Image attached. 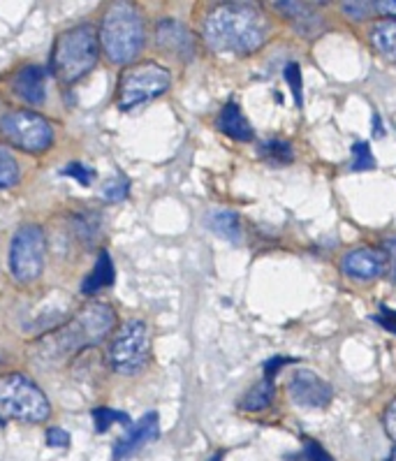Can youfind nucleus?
<instances>
[{
  "label": "nucleus",
  "instance_id": "obj_1",
  "mask_svg": "<svg viewBox=\"0 0 396 461\" xmlns=\"http://www.w3.org/2000/svg\"><path fill=\"white\" fill-rule=\"evenodd\" d=\"M266 22L262 12L248 3L213 7L204 22V40L216 54L248 56L265 44Z\"/></svg>",
  "mask_w": 396,
  "mask_h": 461
},
{
  "label": "nucleus",
  "instance_id": "obj_2",
  "mask_svg": "<svg viewBox=\"0 0 396 461\" xmlns=\"http://www.w3.org/2000/svg\"><path fill=\"white\" fill-rule=\"evenodd\" d=\"M116 313L112 306L103 304V302H93V304L84 306L68 325L51 331L50 337L40 341V348L51 359L66 357V355L84 350L88 346H98L109 331H112Z\"/></svg>",
  "mask_w": 396,
  "mask_h": 461
},
{
  "label": "nucleus",
  "instance_id": "obj_3",
  "mask_svg": "<svg viewBox=\"0 0 396 461\" xmlns=\"http://www.w3.org/2000/svg\"><path fill=\"white\" fill-rule=\"evenodd\" d=\"M100 47L112 63H130L144 47V19L130 3H114L100 23Z\"/></svg>",
  "mask_w": 396,
  "mask_h": 461
},
{
  "label": "nucleus",
  "instance_id": "obj_4",
  "mask_svg": "<svg viewBox=\"0 0 396 461\" xmlns=\"http://www.w3.org/2000/svg\"><path fill=\"white\" fill-rule=\"evenodd\" d=\"M100 56L98 31L91 23L60 33L51 51V68L63 84H75L95 68Z\"/></svg>",
  "mask_w": 396,
  "mask_h": 461
},
{
  "label": "nucleus",
  "instance_id": "obj_5",
  "mask_svg": "<svg viewBox=\"0 0 396 461\" xmlns=\"http://www.w3.org/2000/svg\"><path fill=\"white\" fill-rule=\"evenodd\" d=\"M51 406L44 392L26 374L0 375V415L19 422L40 424L50 418Z\"/></svg>",
  "mask_w": 396,
  "mask_h": 461
},
{
  "label": "nucleus",
  "instance_id": "obj_6",
  "mask_svg": "<svg viewBox=\"0 0 396 461\" xmlns=\"http://www.w3.org/2000/svg\"><path fill=\"white\" fill-rule=\"evenodd\" d=\"M172 75L167 68L158 66V63H140L128 70L121 72L119 79V109L130 112L148 100L163 95L169 88Z\"/></svg>",
  "mask_w": 396,
  "mask_h": 461
},
{
  "label": "nucleus",
  "instance_id": "obj_7",
  "mask_svg": "<svg viewBox=\"0 0 396 461\" xmlns=\"http://www.w3.org/2000/svg\"><path fill=\"white\" fill-rule=\"evenodd\" d=\"M0 135L26 153H44L54 144L50 121L28 109H14L0 116Z\"/></svg>",
  "mask_w": 396,
  "mask_h": 461
},
{
  "label": "nucleus",
  "instance_id": "obj_8",
  "mask_svg": "<svg viewBox=\"0 0 396 461\" xmlns=\"http://www.w3.org/2000/svg\"><path fill=\"white\" fill-rule=\"evenodd\" d=\"M148 353H151L148 327L141 321H128L116 331L112 348H109V362L116 374L135 375L147 366Z\"/></svg>",
  "mask_w": 396,
  "mask_h": 461
},
{
  "label": "nucleus",
  "instance_id": "obj_9",
  "mask_svg": "<svg viewBox=\"0 0 396 461\" xmlns=\"http://www.w3.org/2000/svg\"><path fill=\"white\" fill-rule=\"evenodd\" d=\"M44 253H47V240L40 225H22L14 232L10 246V272L22 283H31L40 278L44 269Z\"/></svg>",
  "mask_w": 396,
  "mask_h": 461
},
{
  "label": "nucleus",
  "instance_id": "obj_10",
  "mask_svg": "<svg viewBox=\"0 0 396 461\" xmlns=\"http://www.w3.org/2000/svg\"><path fill=\"white\" fill-rule=\"evenodd\" d=\"M290 396L292 402L302 408H310V411H322L331 403V385L320 375H315L313 371H297L288 383Z\"/></svg>",
  "mask_w": 396,
  "mask_h": 461
},
{
  "label": "nucleus",
  "instance_id": "obj_11",
  "mask_svg": "<svg viewBox=\"0 0 396 461\" xmlns=\"http://www.w3.org/2000/svg\"><path fill=\"white\" fill-rule=\"evenodd\" d=\"M343 272L357 281H374L387 272V258L382 249H355L341 260Z\"/></svg>",
  "mask_w": 396,
  "mask_h": 461
},
{
  "label": "nucleus",
  "instance_id": "obj_12",
  "mask_svg": "<svg viewBox=\"0 0 396 461\" xmlns=\"http://www.w3.org/2000/svg\"><path fill=\"white\" fill-rule=\"evenodd\" d=\"M158 434H160V420H158V412L151 411V412H147V415H144L140 422L132 424L123 438L116 440L114 459H123V456L132 455V452H137L147 443L156 440Z\"/></svg>",
  "mask_w": 396,
  "mask_h": 461
},
{
  "label": "nucleus",
  "instance_id": "obj_13",
  "mask_svg": "<svg viewBox=\"0 0 396 461\" xmlns=\"http://www.w3.org/2000/svg\"><path fill=\"white\" fill-rule=\"evenodd\" d=\"M156 38H158V44H160L163 50L181 56V59H190L193 51H195V44H193V35H190V31L184 26V23L174 22V19H165V22L158 23Z\"/></svg>",
  "mask_w": 396,
  "mask_h": 461
},
{
  "label": "nucleus",
  "instance_id": "obj_14",
  "mask_svg": "<svg viewBox=\"0 0 396 461\" xmlns=\"http://www.w3.org/2000/svg\"><path fill=\"white\" fill-rule=\"evenodd\" d=\"M47 72L40 66H26L17 72L14 77V91L23 103L40 107L47 95Z\"/></svg>",
  "mask_w": 396,
  "mask_h": 461
},
{
  "label": "nucleus",
  "instance_id": "obj_15",
  "mask_svg": "<svg viewBox=\"0 0 396 461\" xmlns=\"http://www.w3.org/2000/svg\"><path fill=\"white\" fill-rule=\"evenodd\" d=\"M218 128H220V132H225V135L237 141L253 140V125L248 123V119H246L244 112L239 109V104H225L220 116H218Z\"/></svg>",
  "mask_w": 396,
  "mask_h": 461
},
{
  "label": "nucleus",
  "instance_id": "obj_16",
  "mask_svg": "<svg viewBox=\"0 0 396 461\" xmlns=\"http://www.w3.org/2000/svg\"><path fill=\"white\" fill-rule=\"evenodd\" d=\"M209 230L216 232L220 240L230 241V244H239L241 241V222L239 216L230 209H218V212H212L207 218Z\"/></svg>",
  "mask_w": 396,
  "mask_h": 461
},
{
  "label": "nucleus",
  "instance_id": "obj_17",
  "mask_svg": "<svg viewBox=\"0 0 396 461\" xmlns=\"http://www.w3.org/2000/svg\"><path fill=\"white\" fill-rule=\"evenodd\" d=\"M116 278L114 272V262H112V256H109L107 250H100L98 262H95V269L86 276V281L82 283V293L84 294H93L98 293V290L107 288L112 285Z\"/></svg>",
  "mask_w": 396,
  "mask_h": 461
},
{
  "label": "nucleus",
  "instance_id": "obj_18",
  "mask_svg": "<svg viewBox=\"0 0 396 461\" xmlns=\"http://www.w3.org/2000/svg\"><path fill=\"white\" fill-rule=\"evenodd\" d=\"M371 42H374L375 50L385 56L387 60L396 63V19L380 22L378 26L371 31Z\"/></svg>",
  "mask_w": 396,
  "mask_h": 461
},
{
  "label": "nucleus",
  "instance_id": "obj_19",
  "mask_svg": "<svg viewBox=\"0 0 396 461\" xmlns=\"http://www.w3.org/2000/svg\"><path fill=\"white\" fill-rule=\"evenodd\" d=\"M274 402V380H260L250 392H246V396L241 399V411H265L269 403Z\"/></svg>",
  "mask_w": 396,
  "mask_h": 461
},
{
  "label": "nucleus",
  "instance_id": "obj_20",
  "mask_svg": "<svg viewBox=\"0 0 396 461\" xmlns=\"http://www.w3.org/2000/svg\"><path fill=\"white\" fill-rule=\"evenodd\" d=\"M93 420H95V429H98V434H104L109 427L114 422L125 424V427H130V415L128 412L114 411V408H93Z\"/></svg>",
  "mask_w": 396,
  "mask_h": 461
},
{
  "label": "nucleus",
  "instance_id": "obj_21",
  "mask_svg": "<svg viewBox=\"0 0 396 461\" xmlns=\"http://www.w3.org/2000/svg\"><path fill=\"white\" fill-rule=\"evenodd\" d=\"M19 163L5 149H0V188H12V185L19 184Z\"/></svg>",
  "mask_w": 396,
  "mask_h": 461
},
{
  "label": "nucleus",
  "instance_id": "obj_22",
  "mask_svg": "<svg viewBox=\"0 0 396 461\" xmlns=\"http://www.w3.org/2000/svg\"><path fill=\"white\" fill-rule=\"evenodd\" d=\"M375 167V158L366 141H357L353 147V172H369Z\"/></svg>",
  "mask_w": 396,
  "mask_h": 461
},
{
  "label": "nucleus",
  "instance_id": "obj_23",
  "mask_svg": "<svg viewBox=\"0 0 396 461\" xmlns=\"http://www.w3.org/2000/svg\"><path fill=\"white\" fill-rule=\"evenodd\" d=\"M262 156L266 160H276V163H290L292 160V147H290L288 141L274 140L262 147Z\"/></svg>",
  "mask_w": 396,
  "mask_h": 461
},
{
  "label": "nucleus",
  "instance_id": "obj_24",
  "mask_svg": "<svg viewBox=\"0 0 396 461\" xmlns=\"http://www.w3.org/2000/svg\"><path fill=\"white\" fill-rule=\"evenodd\" d=\"M128 193H130V181L123 179V176H121V179H116V181H109V184L104 185V190H103L104 200H109V202L125 200V197H128Z\"/></svg>",
  "mask_w": 396,
  "mask_h": 461
},
{
  "label": "nucleus",
  "instance_id": "obj_25",
  "mask_svg": "<svg viewBox=\"0 0 396 461\" xmlns=\"http://www.w3.org/2000/svg\"><path fill=\"white\" fill-rule=\"evenodd\" d=\"M283 77H285L288 86L292 88L294 104H297V107H302V72H299L297 63H290V66L285 68V72H283Z\"/></svg>",
  "mask_w": 396,
  "mask_h": 461
},
{
  "label": "nucleus",
  "instance_id": "obj_26",
  "mask_svg": "<svg viewBox=\"0 0 396 461\" xmlns=\"http://www.w3.org/2000/svg\"><path fill=\"white\" fill-rule=\"evenodd\" d=\"M60 174H63V176H72V179H76L82 185H91L93 179H95V172L82 163H70Z\"/></svg>",
  "mask_w": 396,
  "mask_h": 461
},
{
  "label": "nucleus",
  "instance_id": "obj_27",
  "mask_svg": "<svg viewBox=\"0 0 396 461\" xmlns=\"http://www.w3.org/2000/svg\"><path fill=\"white\" fill-rule=\"evenodd\" d=\"M343 12H346L350 19L359 22V19H366L371 12H375V10L371 3H346V5H343Z\"/></svg>",
  "mask_w": 396,
  "mask_h": 461
},
{
  "label": "nucleus",
  "instance_id": "obj_28",
  "mask_svg": "<svg viewBox=\"0 0 396 461\" xmlns=\"http://www.w3.org/2000/svg\"><path fill=\"white\" fill-rule=\"evenodd\" d=\"M382 253L387 258V276L396 283V240H387L382 244Z\"/></svg>",
  "mask_w": 396,
  "mask_h": 461
},
{
  "label": "nucleus",
  "instance_id": "obj_29",
  "mask_svg": "<svg viewBox=\"0 0 396 461\" xmlns=\"http://www.w3.org/2000/svg\"><path fill=\"white\" fill-rule=\"evenodd\" d=\"M47 443H50V447H68L70 445V434H68L66 429L51 427L47 431Z\"/></svg>",
  "mask_w": 396,
  "mask_h": 461
},
{
  "label": "nucleus",
  "instance_id": "obj_30",
  "mask_svg": "<svg viewBox=\"0 0 396 461\" xmlns=\"http://www.w3.org/2000/svg\"><path fill=\"white\" fill-rule=\"evenodd\" d=\"M304 455L309 461H334L315 440H304Z\"/></svg>",
  "mask_w": 396,
  "mask_h": 461
},
{
  "label": "nucleus",
  "instance_id": "obj_31",
  "mask_svg": "<svg viewBox=\"0 0 396 461\" xmlns=\"http://www.w3.org/2000/svg\"><path fill=\"white\" fill-rule=\"evenodd\" d=\"M290 359L288 357H281V355H276V357H272L269 362H265V378L266 380H274V375L281 371V366H285Z\"/></svg>",
  "mask_w": 396,
  "mask_h": 461
},
{
  "label": "nucleus",
  "instance_id": "obj_32",
  "mask_svg": "<svg viewBox=\"0 0 396 461\" xmlns=\"http://www.w3.org/2000/svg\"><path fill=\"white\" fill-rule=\"evenodd\" d=\"M385 429H387V434L396 440V399L387 406L385 411Z\"/></svg>",
  "mask_w": 396,
  "mask_h": 461
},
{
  "label": "nucleus",
  "instance_id": "obj_33",
  "mask_svg": "<svg viewBox=\"0 0 396 461\" xmlns=\"http://www.w3.org/2000/svg\"><path fill=\"white\" fill-rule=\"evenodd\" d=\"M375 322H380L382 327H387L390 331H394L396 334V313L390 309H382L380 311V315H375Z\"/></svg>",
  "mask_w": 396,
  "mask_h": 461
},
{
  "label": "nucleus",
  "instance_id": "obj_34",
  "mask_svg": "<svg viewBox=\"0 0 396 461\" xmlns=\"http://www.w3.org/2000/svg\"><path fill=\"white\" fill-rule=\"evenodd\" d=\"M375 12H382V14H394L396 17V0H382V3H374Z\"/></svg>",
  "mask_w": 396,
  "mask_h": 461
},
{
  "label": "nucleus",
  "instance_id": "obj_35",
  "mask_svg": "<svg viewBox=\"0 0 396 461\" xmlns=\"http://www.w3.org/2000/svg\"><path fill=\"white\" fill-rule=\"evenodd\" d=\"M374 125H375V132H374V135H375V137H378V135L382 137V128H380V119H378V114L374 116Z\"/></svg>",
  "mask_w": 396,
  "mask_h": 461
},
{
  "label": "nucleus",
  "instance_id": "obj_36",
  "mask_svg": "<svg viewBox=\"0 0 396 461\" xmlns=\"http://www.w3.org/2000/svg\"><path fill=\"white\" fill-rule=\"evenodd\" d=\"M223 459H225V452H216V455H213L209 461H223Z\"/></svg>",
  "mask_w": 396,
  "mask_h": 461
},
{
  "label": "nucleus",
  "instance_id": "obj_37",
  "mask_svg": "<svg viewBox=\"0 0 396 461\" xmlns=\"http://www.w3.org/2000/svg\"><path fill=\"white\" fill-rule=\"evenodd\" d=\"M387 461H396V447H394V452H392L390 459H387Z\"/></svg>",
  "mask_w": 396,
  "mask_h": 461
}]
</instances>
